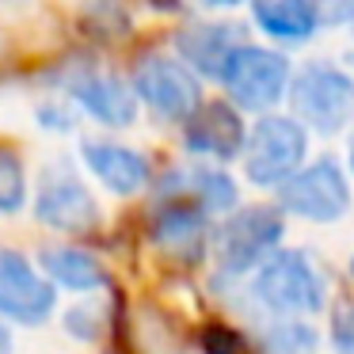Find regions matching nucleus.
Returning a JSON list of instances; mask_svg holds the SVG:
<instances>
[{"mask_svg": "<svg viewBox=\"0 0 354 354\" xmlns=\"http://www.w3.org/2000/svg\"><path fill=\"white\" fill-rule=\"evenodd\" d=\"M282 217L267 206L236 209L221 221V229L214 232V255L217 270H225L229 278H240L248 270H259L282 244Z\"/></svg>", "mask_w": 354, "mask_h": 354, "instance_id": "3", "label": "nucleus"}, {"mask_svg": "<svg viewBox=\"0 0 354 354\" xmlns=\"http://www.w3.org/2000/svg\"><path fill=\"white\" fill-rule=\"evenodd\" d=\"M35 214L42 225L57 232H92L100 225V202L73 171H57L42 183L39 198H35Z\"/></svg>", "mask_w": 354, "mask_h": 354, "instance_id": "10", "label": "nucleus"}, {"mask_svg": "<svg viewBox=\"0 0 354 354\" xmlns=\"http://www.w3.org/2000/svg\"><path fill=\"white\" fill-rule=\"evenodd\" d=\"M73 100L107 126H130L138 118V92L115 73H80L69 84Z\"/></svg>", "mask_w": 354, "mask_h": 354, "instance_id": "12", "label": "nucleus"}, {"mask_svg": "<svg viewBox=\"0 0 354 354\" xmlns=\"http://www.w3.org/2000/svg\"><path fill=\"white\" fill-rule=\"evenodd\" d=\"M252 19L278 42H305L320 27V8L305 0H255Z\"/></svg>", "mask_w": 354, "mask_h": 354, "instance_id": "15", "label": "nucleus"}, {"mask_svg": "<svg viewBox=\"0 0 354 354\" xmlns=\"http://www.w3.org/2000/svg\"><path fill=\"white\" fill-rule=\"evenodd\" d=\"M278 206L305 221L331 225L351 209V183L331 156H320L278 187Z\"/></svg>", "mask_w": 354, "mask_h": 354, "instance_id": "6", "label": "nucleus"}, {"mask_svg": "<svg viewBox=\"0 0 354 354\" xmlns=\"http://www.w3.org/2000/svg\"><path fill=\"white\" fill-rule=\"evenodd\" d=\"M248 133L240 122L236 107L229 103H202V111L187 122V149L198 156H214V160H229V156L244 153Z\"/></svg>", "mask_w": 354, "mask_h": 354, "instance_id": "13", "label": "nucleus"}, {"mask_svg": "<svg viewBox=\"0 0 354 354\" xmlns=\"http://www.w3.org/2000/svg\"><path fill=\"white\" fill-rule=\"evenodd\" d=\"M229 100L244 111H270L290 88V62L267 46H240L221 73Z\"/></svg>", "mask_w": 354, "mask_h": 354, "instance_id": "7", "label": "nucleus"}, {"mask_svg": "<svg viewBox=\"0 0 354 354\" xmlns=\"http://www.w3.org/2000/svg\"><path fill=\"white\" fill-rule=\"evenodd\" d=\"M206 351L209 354H244V343L225 328H209L206 331Z\"/></svg>", "mask_w": 354, "mask_h": 354, "instance_id": "21", "label": "nucleus"}, {"mask_svg": "<svg viewBox=\"0 0 354 354\" xmlns=\"http://www.w3.org/2000/svg\"><path fill=\"white\" fill-rule=\"evenodd\" d=\"M57 286L16 248H0V313L16 324H42L54 316Z\"/></svg>", "mask_w": 354, "mask_h": 354, "instance_id": "8", "label": "nucleus"}, {"mask_svg": "<svg viewBox=\"0 0 354 354\" xmlns=\"http://www.w3.org/2000/svg\"><path fill=\"white\" fill-rule=\"evenodd\" d=\"M27 202V168L12 149L0 145V214H19Z\"/></svg>", "mask_w": 354, "mask_h": 354, "instance_id": "19", "label": "nucleus"}, {"mask_svg": "<svg viewBox=\"0 0 354 354\" xmlns=\"http://www.w3.org/2000/svg\"><path fill=\"white\" fill-rule=\"evenodd\" d=\"M293 107L316 133H339L354 122V77L339 65L313 62L293 77Z\"/></svg>", "mask_w": 354, "mask_h": 354, "instance_id": "4", "label": "nucleus"}, {"mask_svg": "<svg viewBox=\"0 0 354 354\" xmlns=\"http://www.w3.org/2000/svg\"><path fill=\"white\" fill-rule=\"evenodd\" d=\"M206 221L209 214L198 202L164 183L153 209V244L183 263H194L206 248Z\"/></svg>", "mask_w": 354, "mask_h": 354, "instance_id": "9", "label": "nucleus"}, {"mask_svg": "<svg viewBox=\"0 0 354 354\" xmlns=\"http://www.w3.org/2000/svg\"><path fill=\"white\" fill-rule=\"evenodd\" d=\"M65 328H69L77 339H95L100 335V316H95L92 305H77L69 316H65Z\"/></svg>", "mask_w": 354, "mask_h": 354, "instance_id": "20", "label": "nucleus"}, {"mask_svg": "<svg viewBox=\"0 0 354 354\" xmlns=\"http://www.w3.org/2000/svg\"><path fill=\"white\" fill-rule=\"evenodd\" d=\"M308 130L290 115H263L244 145V171L255 187H282L305 168Z\"/></svg>", "mask_w": 354, "mask_h": 354, "instance_id": "2", "label": "nucleus"}, {"mask_svg": "<svg viewBox=\"0 0 354 354\" xmlns=\"http://www.w3.org/2000/svg\"><path fill=\"white\" fill-rule=\"evenodd\" d=\"M168 187H176L179 194H187V198H194L206 214H229L232 206H236V183H232L225 171L217 168H187V171H171L168 179H164Z\"/></svg>", "mask_w": 354, "mask_h": 354, "instance_id": "17", "label": "nucleus"}, {"mask_svg": "<svg viewBox=\"0 0 354 354\" xmlns=\"http://www.w3.org/2000/svg\"><path fill=\"white\" fill-rule=\"evenodd\" d=\"M179 54L191 65L194 73H206V77L221 80L229 57L236 54L244 42H240V27L236 24H191L179 31Z\"/></svg>", "mask_w": 354, "mask_h": 354, "instance_id": "14", "label": "nucleus"}, {"mask_svg": "<svg viewBox=\"0 0 354 354\" xmlns=\"http://www.w3.org/2000/svg\"><path fill=\"white\" fill-rule=\"evenodd\" d=\"M267 354H316V331L301 320H278L263 331Z\"/></svg>", "mask_w": 354, "mask_h": 354, "instance_id": "18", "label": "nucleus"}, {"mask_svg": "<svg viewBox=\"0 0 354 354\" xmlns=\"http://www.w3.org/2000/svg\"><path fill=\"white\" fill-rule=\"evenodd\" d=\"M80 156H84L88 171L115 194H138L149 183V160L130 145L103 141V138H84L80 141Z\"/></svg>", "mask_w": 354, "mask_h": 354, "instance_id": "11", "label": "nucleus"}, {"mask_svg": "<svg viewBox=\"0 0 354 354\" xmlns=\"http://www.w3.org/2000/svg\"><path fill=\"white\" fill-rule=\"evenodd\" d=\"M351 270H354V259H351Z\"/></svg>", "mask_w": 354, "mask_h": 354, "instance_id": "25", "label": "nucleus"}, {"mask_svg": "<svg viewBox=\"0 0 354 354\" xmlns=\"http://www.w3.org/2000/svg\"><path fill=\"white\" fill-rule=\"evenodd\" d=\"M133 92L164 122H191L202 111V84L183 57H145L133 73Z\"/></svg>", "mask_w": 354, "mask_h": 354, "instance_id": "5", "label": "nucleus"}, {"mask_svg": "<svg viewBox=\"0 0 354 354\" xmlns=\"http://www.w3.org/2000/svg\"><path fill=\"white\" fill-rule=\"evenodd\" d=\"M0 354H12V335H8V328H0Z\"/></svg>", "mask_w": 354, "mask_h": 354, "instance_id": "23", "label": "nucleus"}, {"mask_svg": "<svg viewBox=\"0 0 354 354\" xmlns=\"http://www.w3.org/2000/svg\"><path fill=\"white\" fill-rule=\"evenodd\" d=\"M42 274L50 278L54 286H65V290H77V293H88V290H100L107 282V270L103 263L95 259L92 252L84 248H46L42 252Z\"/></svg>", "mask_w": 354, "mask_h": 354, "instance_id": "16", "label": "nucleus"}, {"mask_svg": "<svg viewBox=\"0 0 354 354\" xmlns=\"http://www.w3.org/2000/svg\"><path fill=\"white\" fill-rule=\"evenodd\" d=\"M255 297L278 316V320H301L324 308L328 301V282L316 270V263L297 248H278L252 282Z\"/></svg>", "mask_w": 354, "mask_h": 354, "instance_id": "1", "label": "nucleus"}, {"mask_svg": "<svg viewBox=\"0 0 354 354\" xmlns=\"http://www.w3.org/2000/svg\"><path fill=\"white\" fill-rule=\"evenodd\" d=\"M335 346L339 354H354V308H346L335 320Z\"/></svg>", "mask_w": 354, "mask_h": 354, "instance_id": "22", "label": "nucleus"}, {"mask_svg": "<svg viewBox=\"0 0 354 354\" xmlns=\"http://www.w3.org/2000/svg\"><path fill=\"white\" fill-rule=\"evenodd\" d=\"M351 168H354V138H351Z\"/></svg>", "mask_w": 354, "mask_h": 354, "instance_id": "24", "label": "nucleus"}]
</instances>
